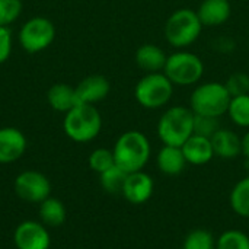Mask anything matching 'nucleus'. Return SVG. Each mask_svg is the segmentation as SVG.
I'll return each mask as SVG.
<instances>
[{
  "label": "nucleus",
  "mask_w": 249,
  "mask_h": 249,
  "mask_svg": "<svg viewBox=\"0 0 249 249\" xmlns=\"http://www.w3.org/2000/svg\"><path fill=\"white\" fill-rule=\"evenodd\" d=\"M228 115L235 125L241 128H249V93L232 96Z\"/></svg>",
  "instance_id": "obj_22"
},
{
  "label": "nucleus",
  "mask_w": 249,
  "mask_h": 249,
  "mask_svg": "<svg viewBox=\"0 0 249 249\" xmlns=\"http://www.w3.org/2000/svg\"><path fill=\"white\" fill-rule=\"evenodd\" d=\"M174 85L163 71L144 73L134 86V98L144 109H160L169 104Z\"/></svg>",
  "instance_id": "obj_6"
},
{
  "label": "nucleus",
  "mask_w": 249,
  "mask_h": 249,
  "mask_svg": "<svg viewBox=\"0 0 249 249\" xmlns=\"http://www.w3.org/2000/svg\"><path fill=\"white\" fill-rule=\"evenodd\" d=\"M216 249H249V236L238 229H228L216 239Z\"/></svg>",
  "instance_id": "obj_24"
},
{
  "label": "nucleus",
  "mask_w": 249,
  "mask_h": 249,
  "mask_svg": "<svg viewBox=\"0 0 249 249\" xmlns=\"http://www.w3.org/2000/svg\"><path fill=\"white\" fill-rule=\"evenodd\" d=\"M155 193L153 178L144 171L131 172L127 175L121 196L134 206H140L147 203Z\"/></svg>",
  "instance_id": "obj_11"
},
{
  "label": "nucleus",
  "mask_w": 249,
  "mask_h": 249,
  "mask_svg": "<svg viewBox=\"0 0 249 249\" xmlns=\"http://www.w3.org/2000/svg\"><path fill=\"white\" fill-rule=\"evenodd\" d=\"M229 203L233 213L249 219V175L235 184L229 196Z\"/></svg>",
  "instance_id": "obj_21"
},
{
  "label": "nucleus",
  "mask_w": 249,
  "mask_h": 249,
  "mask_svg": "<svg viewBox=\"0 0 249 249\" xmlns=\"http://www.w3.org/2000/svg\"><path fill=\"white\" fill-rule=\"evenodd\" d=\"M38 213H39L41 223L45 226H50V228L61 226L67 217V212H66L64 204L60 200L53 198V197H48L42 203H39Z\"/></svg>",
  "instance_id": "obj_20"
},
{
  "label": "nucleus",
  "mask_w": 249,
  "mask_h": 249,
  "mask_svg": "<svg viewBox=\"0 0 249 249\" xmlns=\"http://www.w3.org/2000/svg\"><path fill=\"white\" fill-rule=\"evenodd\" d=\"M55 38L53 22L42 16L28 19L19 31V42L29 54H36L47 50Z\"/></svg>",
  "instance_id": "obj_8"
},
{
  "label": "nucleus",
  "mask_w": 249,
  "mask_h": 249,
  "mask_svg": "<svg viewBox=\"0 0 249 249\" xmlns=\"http://www.w3.org/2000/svg\"><path fill=\"white\" fill-rule=\"evenodd\" d=\"M203 28L204 26L200 22L196 10L181 7L174 10L168 16L163 28V35L169 45L177 50H185L200 38Z\"/></svg>",
  "instance_id": "obj_2"
},
{
  "label": "nucleus",
  "mask_w": 249,
  "mask_h": 249,
  "mask_svg": "<svg viewBox=\"0 0 249 249\" xmlns=\"http://www.w3.org/2000/svg\"><path fill=\"white\" fill-rule=\"evenodd\" d=\"M231 93L225 83L206 82L200 83L190 96V108L196 115H207L220 118L228 114L231 104Z\"/></svg>",
  "instance_id": "obj_5"
},
{
  "label": "nucleus",
  "mask_w": 249,
  "mask_h": 249,
  "mask_svg": "<svg viewBox=\"0 0 249 249\" xmlns=\"http://www.w3.org/2000/svg\"><path fill=\"white\" fill-rule=\"evenodd\" d=\"M225 86L231 96H239V95H248L249 93V74L244 71H235L232 73L228 80L225 82Z\"/></svg>",
  "instance_id": "obj_28"
},
{
  "label": "nucleus",
  "mask_w": 249,
  "mask_h": 249,
  "mask_svg": "<svg viewBox=\"0 0 249 249\" xmlns=\"http://www.w3.org/2000/svg\"><path fill=\"white\" fill-rule=\"evenodd\" d=\"M76 249H79V248H76Z\"/></svg>",
  "instance_id": "obj_32"
},
{
  "label": "nucleus",
  "mask_w": 249,
  "mask_h": 249,
  "mask_svg": "<svg viewBox=\"0 0 249 249\" xmlns=\"http://www.w3.org/2000/svg\"><path fill=\"white\" fill-rule=\"evenodd\" d=\"M63 130L76 143H89L102 130V117L93 105L79 104L64 114Z\"/></svg>",
  "instance_id": "obj_4"
},
{
  "label": "nucleus",
  "mask_w": 249,
  "mask_h": 249,
  "mask_svg": "<svg viewBox=\"0 0 249 249\" xmlns=\"http://www.w3.org/2000/svg\"><path fill=\"white\" fill-rule=\"evenodd\" d=\"M12 53V34L7 26H0V64L7 61Z\"/></svg>",
  "instance_id": "obj_30"
},
{
  "label": "nucleus",
  "mask_w": 249,
  "mask_h": 249,
  "mask_svg": "<svg viewBox=\"0 0 249 249\" xmlns=\"http://www.w3.org/2000/svg\"><path fill=\"white\" fill-rule=\"evenodd\" d=\"M156 163H158L159 171L168 177H177V175L182 174L185 166L188 165L181 147L165 146V144L158 152Z\"/></svg>",
  "instance_id": "obj_18"
},
{
  "label": "nucleus",
  "mask_w": 249,
  "mask_h": 249,
  "mask_svg": "<svg viewBox=\"0 0 249 249\" xmlns=\"http://www.w3.org/2000/svg\"><path fill=\"white\" fill-rule=\"evenodd\" d=\"M26 150V139L23 133L15 127L0 128V163H12L23 156Z\"/></svg>",
  "instance_id": "obj_12"
},
{
  "label": "nucleus",
  "mask_w": 249,
  "mask_h": 249,
  "mask_svg": "<svg viewBox=\"0 0 249 249\" xmlns=\"http://www.w3.org/2000/svg\"><path fill=\"white\" fill-rule=\"evenodd\" d=\"M22 12L20 0H0V26L13 23Z\"/></svg>",
  "instance_id": "obj_29"
},
{
  "label": "nucleus",
  "mask_w": 249,
  "mask_h": 249,
  "mask_svg": "<svg viewBox=\"0 0 249 249\" xmlns=\"http://www.w3.org/2000/svg\"><path fill=\"white\" fill-rule=\"evenodd\" d=\"M13 241L18 249H48L51 242L45 225L34 220H26L18 225L13 233Z\"/></svg>",
  "instance_id": "obj_10"
},
{
  "label": "nucleus",
  "mask_w": 249,
  "mask_h": 249,
  "mask_svg": "<svg viewBox=\"0 0 249 249\" xmlns=\"http://www.w3.org/2000/svg\"><path fill=\"white\" fill-rule=\"evenodd\" d=\"M242 155L249 160V128L242 137Z\"/></svg>",
  "instance_id": "obj_31"
},
{
  "label": "nucleus",
  "mask_w": 249,
  "mask_h": 249,
  "mask_svg": "<svg viewBox=\"0 0 249 249\" xmlns=\"http://www.w3.org/2000/svg\"><path fill=\"white\" fill-rule=\"evenodd\" d=\"M89 166L92 171H95L96 174H102L107 169L112 168L115 165V159H114V153L109 149L105 147H99L95 149L90 155H89Z\"/></svg>",
  "instance_id": "obj_26"
},
{
  "label": "nucleus",
  "mask_w": 249,
  "mask_h": 249,
  "mask_svg": "<svg viewBox=\"0 0 249 249\" xmlns=\"http://www.w3.org/2000/svg\"><path fill=\"white\" fill-rule=\"evenodd\" d=\"M182 249H216V239L206 229H194L187 235Z\"/></svg>",
  "instance_id": "obj_25"
},
{
  "label": "nucleus",
  "mask_w": 249,
  "mask_h": 249,
  "mask_svg": "<svg viewBox=\"0 0 249 249\" xmlns=\"http://www.w3.org/2000/svg\"><path fill=\"white\" fill-rule=\"evenodd\" d=\"M15 193L26 203H42L50 197L51 184L38 171H23L15 179Z\"/></svg>",
  "instance_id": "obj_9"
},
{
  "label": "nucleus",
  "mask_w": 249,
  "mask_h": 249,
  "mask_svg": "<svg viewBox=\"0 0 249 249\" xmlns=\"http://www.w3.org/2000/svg\"><path fill=\"white\" fill-rule=\"evenodd\" d=\"M182 153L187 159L188 165L203 166L207 165L214 158V150L212 146V140L198 134H193L182 146Z\"/></svg>",
  "instance_id": "obj_15"
},
{
  "label": "nucleus",
  "mask_w": 249,
  "mask_h": 249,
  "mask_svg": "<svg viewBox=\"0 0 249 249\" xmlns=\"http://www.w3.org/2000/svg\"><path fill=\"white\" fill-rule=\"evenodd\" d=\"M203 26L214 28L226 23L232 15L229 0H203L196 10Z\"/></svg>",
  "instance_id": "obj_14"
},
{
  "label": "nucleus",
  "mask_w": 249,
  "mask_h": 249,
  "mask_svg": "<svg viewBox=\"0 0 249 249\" xmlns=\"http://www.w3.org/2000/svg\"><path fill=\"white\" fill-rule=\"evenodd\" d=\"M112 153L115 165L127 174H131L144 169L152 155V146L144 133L130 130L117 139Z\"/></svg>",
  "instance_id": "obj_1"
},
{
  "label": "nucleus",
  "mask_w": 249,
  "mask_h": 249,
  "mask_svg": "<svg viewBox=\"0 0 249 249\" xmlns=\"http://www.w3.org/2000/svg\"><path fill=\"white\" fill-rule=\"evenodd\" d=\"M222 128L220 121L216 117H207V115H196L194 114V134L212 139L213 134Z\"/></svg>",
  "instance_id": "obj_27"
},
{
  "label": "nucleus",
  "mask_w": 249,
  "mask_h": 249,
  "mask_svg": "<svg viewBox=\"0 0 249 249\" xmlns=\"http://www.w3.org/2000/svg\"><path fill=\"white\" fill-rule=\"evenodd\" d=\"M47 101L54 111L69 112L76 105H79L76 88H71L66 83H55L47 92Z\"/></svg>",
  "instance_id": "obj_19"
},
{
  "label": "nucleus",
  "mask_w": 249,
  "mask_h": 249,
  "mask_svg": "<svg viewBox=\"0 0 249 249\" xmlns=\"http://www.w3.org/2000/svg\"><path fill=\"white\" fill-rule=\"evenodd\" d=\"M210 140L214 156L220 159L231 160L242 155V137H239L233 130L219 128Z\"/></svg>",
  "instance_id": "obj_16"
},
{
  "label": "nucleus",
  "mask_w": 249,
  "mask_h": 249,
  "mask_svg": "<svg viewBox=\"0 0 249 249\" xmlns=\"http://www.w3.org/2000/svg\"><path fill=\"white\" fill-rule=\"evenodd\" d=\"M127 172L123 171L120 166L114 165L112 168L107 169L105 172L99 174V181H101V187L108 193V194H121L125 178H127Z\"/></svg>",
  "instance_id": "obj_23"
},
{
  "label": "nucleus",
  "mask_w": 249,
  "mask_h": 249,
  "mask_svg": "<svg viewBox=\"0 0 249 249\" xmlns=\"http://www.w3.org/2000/svg\"><path fill=\"white\" fill-rule=\"evenodd\" d=\"M166 60V53L155 44H143L136 51V64L144 73L163 71Z\"/></svg>",
  "instance_id": "obj_17"
},
{
  "label": "nucleus",
  "mask_w": 249,
  "mask_h": 249,
  "mask_svg": "<svg viewBox=\"0 0 249 249\" xmlns=\"http://www.w3.org/2000/svg\"><path fill=\"white\" fill-rule=\"evenodd\" d=\"M109 90L111 86L108 79L101 74L88 76L76 86V95L79 104H88V105H93L96 102L104 101L108 96Z\"/></svg>",
  "instance_id": "obj_13"
},
{
  "label": "nucleus",
  "mask_w": 249,
  "mask_h": 249,
  "mask_svg": "<svg viewBox=\"0 0 249 249\" xmlns=\"http://www.w3.org/2000/svg\"><path fill=\"white\" fill-rule=\"evenodd\" d=\"M163 73L174 86L197 85L204 74L203 60L187 50H178L168 55Z\"/></svg>",
  "instance_id": "obj_7"
},
{
  "label": "nucleus",
  "mask_w": 249,
  "mask_h": 249,
  "mask_svg": "<svg viewBox=\"0 0 249 249\" xmlns=\"http://www.w3.org/2000/svg\"><path fill=\"white\" fill-rule=\"evenodd\" d=\"M194 134V112L190 107L168 108L158 121V136L165 146L181 147Z\"/></svg>",
  "instance_id": "obj_3"
}]
</instances>
